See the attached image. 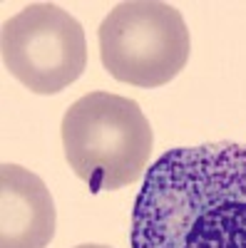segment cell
<instances>
[{"label": "cell", "instance_id": "4", "mask_svg": "<svg viewBox=\"0 0 246 248\" xmlns=\"http://www.w3.org/2000/svg\"><path fill=\"white\" fill-rule=\"evenodd\" d=\"M5 70L35 94H57L87 67V40L77 20L55 3H30L3 23Z\"/></svg>", "mask_w": 246, "mask_h": 248}, {"label": "cell", "instance_id": "3", "mask_svg": "<svg viewBox=\"0 0 246 248\" xmlns=\"http://www.w3.org/2000/svg\"><path fill=\"white\" fill-rule=\"evenodd\" d=\"M99 60L117 82L162 87L189 60L192 40L181 13L159 0H127L99 23Z\"/></svg>", "mask_w": 246, "mask_h": 248}, {"label": "cell", "instance_id": "2", "mask_svg": "<svg viewBox=\"0 0 246 248\" xmlns=\"http://www.w3.org/2000/svg\"><path fill=\"white\" fill-rule=\"evenodd\" d=\"M60 132L70 169L92 194L125 189L149 171L154 134L130 97L87 92L70 105Z\"/></svg>", "mask_w": 246, "mask_h": 248}, {"label": "cell", "instance_id": "1", "mask_svg": "<svg viewBox=\"0 0 246 248\" xmlns=\"http://www.w3.org/2000/svg\"><path fill=\"white\" fill-rule=\"evenodd\" d=\"M132 248H246V144L164 152L134 199Z\"/></svg>", "mask_w": 246, "mask_h": 248}, {"label": "cell", "instance_id": "6", "mask_svg": "<svg viewBox=\"0 0 246 248\" xmlns=\"http://www.w3.org/2000/svg\"><path fill=\"white\" fill-rule=\"evenodd\" d=\"M75 248H110V246H99V243H82V246H75Z\"/></svg>", "mask_w": 246, "mask_h": 248}, {"label": "cell", "instance_id": "5", "mask_svg": "<svg viewBox=\"0 0 246 248\" xmlns=\"http://www.w3.org/2000/svg\"><path fill=\"white\" fill-rule=\"evenodd\" d=\"M55 201L30 169L0 167V248H48L55 236Z\"/></svg>", "mask_w": 246, "mask_h": 248}]
</instances>
